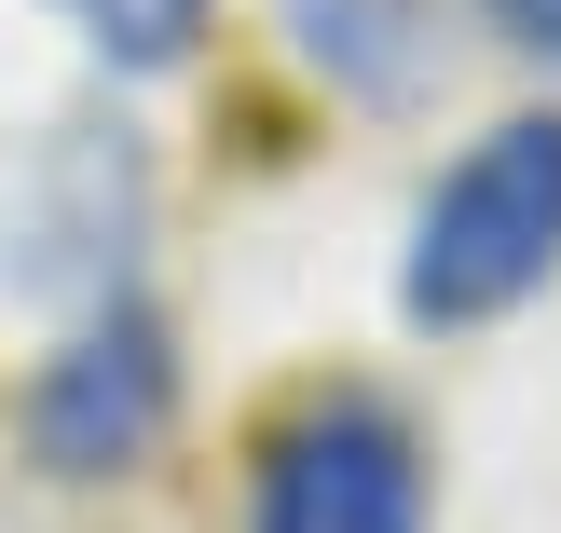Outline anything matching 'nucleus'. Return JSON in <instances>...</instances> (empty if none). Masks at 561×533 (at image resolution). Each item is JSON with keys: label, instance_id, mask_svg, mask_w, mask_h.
I'll return each mask as SVG.
<instances>
[{"label": "nucleus", "instance_id": "f257e3e1", "mask_svg": "<svg viewBox=\"0 0 561 533\" xmlns=\"http://www.w3.org/2000/svg\"><path fill=\"white\" fill-rule=\"evenodd\" d=\"M561 274V109H507L493 137H466L438 164L425 219L398 260V315L411 328H493Z\"/></svg>", "mask_w": 561, "mask_h": 533}, {"label": "nucleus", "instance_id": "423d86ee", "mask_svg": "<svg viewBox=\"0 0 561 533\" xmlns=\"http://www.w3.org/2000/svg\"><path fill=\"white\" fill-rule=\"evenodd\" d=\"M55 14H69L82 42L110 55V69H179V55L206 42V14H219V0H55Z\"/></svg>", "mask_w": 561, "mask_h": 533}, {"label": "nucleus", "instance_id": "7ed1b4c3", "mask_svg": "<svg viewBox=\"0 0 561 533\" xmlns=\"http://www.w3.org/2000/svg\"><path fill=\"white\" fill-rule=\"evenodd\" d=\"M164 425H179V356H164V328L137 315V301L82 315L69 343L42 356V383H27V452H42V479H137V465L164 452Z\"/></svg>", "mask_w": 561, "mask_h": 533}, {"label": "nucleus", "instance_id": "0eeeda50", "mask_svg": "<svg viewBox=\"0 0 561 533\" xmlns=\"http://www.w3.org/2000/svg\"><path fill=\"white\" fill-rule=\"evenodd\" d=\"M507 14V42H535V55H561V0H493Z\"/></svg>", "mask_w": 561, "mask_h": 533}, {"label": "nucleus", "instance_id": "20e7f679", "mask_svg": "<svg viewBox=\"0 0 561 533\" xmlns=\"http://www.w3.org/2000/svg\"><path fill=\"white\" fill-rule=\"evenodd\" d=\"M137 219H151V178H137L124 124H55V151L27 164V206H14V288H69L82 315L124 301L137 260Z\"/></svg>", "mask_w": 561, "mask_h": 533}, {"label": "nucleus", "instance_id": "f03ea898", "mask_svg": "<svg viewBox=\"0 0 561 533\" xmlns=\"http://www.w3.org/2000/svg\"><path fill=\"white\" fill-rule=\"evenodd\" d=\"M247 533H425V438L370 383H316L247 452Z\"/></svg>", "mask_w": 561, "mask_h": 533}, {"label": "nucleus", "instance_id": "39448f33", "mask_svg": "<svg viewBox=\"0 0 561 533\" xmlns=\"http://www.w3.org/2000/svg\"><path fill=\"white\" fill-rule=\"evenodd\" d=\"M301 42V69L343 82L356 109H411L453 55V0H274Z\"/></svg>", "mask_w": 561, "mask_h": 533}]
</instances>
